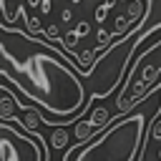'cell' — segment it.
Instances as JSON below:
<instances>
[{
  "mask_svg": "<svg viewBox=\"0 0 161 161\" xmlns=\"http://www.w3.org/2000/svg\"><path fill=\"white\" fill-rule=\"evenodd\" d=\"M78 70V55L55 48L50 40H35V35L10 25L0 28V78L18 88L23 98L53 113L58 126L75 123L93 106L83 73ZM0 91L13 93L3 80Z\"/></svg>",
  "mask_w": 161,
  "mask_h": 161,
  "instance_id": "obj_1",
  "label": "cell"
},
{
  "mask_svg": "<svg viewBox=\"0 0 161 161\" xmlns=\"http://www.w3.org/2000/svg\"><path fill=\"white\" fill-rule=\"evenodd\" d=\"M156 113H161V103L148 116L143 113V108L123 113L121 118L111 121L103 133L98 131V136L73 146L63 161H136L146 136V126Z\"/></svg>",
  "mask_w": 161,
  "mask_h": 161,
  "instance_id": "obj_2",
  "label": "cell"
},
{
  "mask_svg": "<svg viewBox=\"0 0 161 161\" xmlns=\"http://www.w3.org/2000/svg\"><path fill=\"white\" fill-rule=\"evenodd\" d=\"M0 161H48L45 138L38 131H25L10 123V118L0 121Z\"/></svg>",
  "mask_w": 161,
  "mask_h": 161,
  "instance_id": "obj_3",
  "label": "cell"
},
{
  "mask_svg": "<svg viewBox=\"0 0 161 161\" xmlns=\"http://www.w3.org/2000/svg\"><path fill=\"white\" fill-rule=\"evenodd\" d=\"M0 15L8 25H13L15 20H25V8L20 0H0Z\"/></svg>",
  "mask_w": 161,
  "mask_h": 161,
  "instance_id": "obj_4",
  "label": "cell"
},
{
  "mask_svg": "<svg viewBox=\"0 0 161 161\" xmlns=\"http://www.w3.org/2000/svg\"><path fill=\"white\" fill-rule=\"evenodd\" d=\"M96 133H98V128H96V126H93L88 118H83V116H80V118L73 123V136H75L80 143H83V141H88V138H93Z\"/></svg>",
  "mask_w": 161,
  "mask_h": 161,
  "instance_id": "obj_5",
  "label": "cell"
},
{
  "mask_svg": "<svg viewBox=\"0 0 161 161\" xmlns=\"http://www.w3.org/2000/svg\"><path fill=\"white\" fill-rule=\"evenodd\" d=\"M88 121H91V123H93V126H96L98 131H103V128H106V126L111 123V111H108L106 106H96V108L91 106V113H88Z\"/></svg>",
  "mask_w": 161,
  "mask_h": 161,
  "instance_id": "obj_6",
  "label": "cell"
},
{
  "mask_svg": "<svg viewBox=\"0 0 161 161\" xmlns=\"http://www.w3.org/2000/svg\"><path fill=\"white\" fill-rule=\"evenodd\" d=\"M68 131H65V126H53V133H50V146L53 148H65L68 146Z\"/></svg>",
  "mask_w": 161,
  "mask_h": 161,
  "instance_id": "obj_7",
  "label": "cell"
},
{
  "mask_svg": "<svg viewBox=\"0 0 161 161\" xmlns=\"http://www.w3.org/2000/svg\"><path fill=\"white\" fill-rule=\"evenodd\" d=\"M25 28L30 35H43V28H40V18L38 15H25Z\"/></svg>",
  "mask_w": 161,
  "mask_h": 161,
  "instance_id": "obj_8",
  "label": "cell"
},
{
  "mask_svg": "<svg viewBox=\"0 0 161 161\" xmlns=\"http://www.w3.org/2000/svg\"><path fill=\"white\" fill-rule=\"evenodd\" d=\"M148 138L151 141H158L161 138V113H156L151 118V133H148Z\"/></svg>",
  "mask_w": 161,
  "mask_h": 161,
  "instance_id": "obj_9",
  "label": "cell"
},
{
  "mask_svg": "<svg viewBox=\"0 0 161 161\" xmlns=\"http://www.w3.org/2000/svg\"><path fill=\"white\" fill-rule=\"evenodd\" d=\"M113 3H116V0H106L103 5H98V8H96V23H98V25L103 23V18H106V13H108V8H111Z\"/></svg>",
  "mask_w": 161,
  "mask_h": 161,
  "instance_id": "obj_10",
  "label": "cell"
},
{
  "mask_svg": "<svg viewBox=\"0 0 161 161\" xmlns=\"http://www.w3.org/2000/svg\"><path fill=\"white\" fill-rule=\"evenodd\" d=\"M96 38H98V43H101V45H108V43H111V38H113V33H108V30L98 28V35H96Z\"/></svg>",
  "mask_w": 161,
  "mask_h": 161,
  "instance_id": "obj_11",
  "label": "cell"
},
{
  "mask_svg": "<svg viewBox=\"0 0 161 161\" xmlns=\"http://www.w3.org/2000/svg\"><path fill=\"white\" fill-rule=\"evenodd\" d=\"M43 35H45L48 40H58L60 30H58V25H50V28H45V30H43Z\"/></svg>",
  "mask_w": 161,
  "mask_h": 161,
  "instance_id": "obj_12",
  "label": "cell"
},
{
  "mask_svg": "<svg viewBox=\"0 0 161 161\" xmlns=\"http://www.w3.org/2000/svg\"><path fill=\"white\" fill-rule=\"evenodd\" d=\"M75 33H78V35L83 38V35L88 33V23H86V20H80V23H78V28H75Z\"/></svg>",
  "mask_w": 161,
  "mask_h": 161,
  "instance_id": "obj_13",
  "label": "cell"
},
{
  "mask_svg": "<svg viewBox=\"0 0 161 161\" xmlns=\"http://www.w3.org/2000/svg\"><path fill=\"white\" fill-rule=\"evenodd\" d=\"M60 18H63L60 23H65V20H70V18H73V13H70V10L65 8V10H60Z\"/></svg>",
  "mask_w": 161,
  "mask_h": 161,
  "instance_id": "obj_14",
  "label": "cell"
},
{
  "mask_svg": "<svg viewBox=\"0 0 161 161\" xmlns=\"http://www.w3.org/2000/svg\"><path fill=\"white\" fill-rule=\"evenodd\" d=\"M28 5H30V8H40V5H43V0H28Z\"/></svg>",
  "mask_w": 161,
  "mask_h": 161,
  "instance_id": "obj_15",
  "label": "cell"
}]
</instances>
